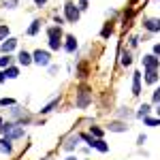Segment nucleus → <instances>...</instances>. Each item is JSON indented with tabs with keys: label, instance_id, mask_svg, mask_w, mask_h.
Instances as JSON below:
<instances>
[{
	"label": "nucleus",
	"instance_id": "f257e3e1",
	"mask_svg": "<svg viewBox=\"0 0 160 160\" xmlns=\"http://www.w3.org/2000/svg\"><path fill=\"white\" fill-rule=\"evenodd\" d=\"M0 132H4L9 139H19V137H24V128L13 126V124H4V126H0Z\"/></svg>",
	"mask_w": 160,
	"mask_h": 160
},
{
	"label": "nucleus",
	"instance_id": "f03ea898",
	"mask_svg": "<svg viewBox=\"0 0 160 160\" xmlns=\"http://www.w3.org/2000/svg\"><path fill=\"white\" fill-rule=\"evenodd\" d=\"M32 62H37L38 66H47V64L51 62V56H49V51L37 49L34 53H32Z\"/></svg>",
	"mask_w": 160,
	"mask_h": 160
},
{
	"label": "nucleus",
	"instance_id": "7ed1b4c3",
	"mask_svg": "<svg viewBox=\"0 0 160 160\" xmlns=\"http://www.w3.org/2000/svg\"><path fill=\"white\" fill-rule=\"evenodd\" d=\"M49 47L51 49L60 47V28H49Z\"/></svg>",
	"mask_w": 160,
	"mask_h": 160
},
{
	"label": "nucleus",
	"instance_id": "20e7f679",
	"mask_svg": "<svg viewBox=\"0 0 160 160\" xmlns=\"http://www.w3.org/2000/svg\"><path fill=\"white\" fill-rule=\"evenodd\" d=\"M64 13H66V19L68 22H77V17H79V11H77V7H75L73 2H66Z\"/></svg>",
	"mask_w": 160,
	"mask_h": 160
},
{
	"label": "nucleus",
	"instance_id": "39448f33",
	"mask_svg": "<svg viewBox=\"0 0 160 160\" xmlns=\"http://www.w3.org/2000/svg\"><path fill=\"white\" fill-rule=\"evenodd\" d=\"M158 64H160V60L156 58V56H145V58H143V66H145L148 71H156Z\"/></svg>",
	"mask_w": 160,
	"mask_h": 160
},
{
	"label": "nucleus",
	"instance_id": "423d86ee",
	"mask_svg": "<svg viewBox=\"0 0 160 160\" xmlns=\"http://www.w3.org/2000/svg\"><path fill=\"white\" fill-rule=\"evenodd\" d=\"M88 100H90V90H88V88H81V90H79V100H77V105H79V107H86Z\"/></svg>",
	"mask_w": 160,
	"mask_h": 160
},
{
	"label": "nucleus",
	"instance_id": "0eeeda50",
	"mask_svg": "<svg viewBox=\"0 0 160 160\" xmlns=\"http://www.w3.org/2000/svg\"><path fill=\"white\" fill-rule=\"evenodd\" d=\"M132 94H135V96L141 94V73L132 75Z\"/></svg>",
	"mask_w": 160,
	"mask_h": 160
},
{
	"label": "nucleus",
	"instance_id": "6e6552de",
	"mask_svg": "<svg viewBox=\"0 0 160 160\" xmlns=\"http://www.w3.org/2000/svg\"><path fill=\"white\" fill-rule=\"evenodd\" d=\"M15 45H17V41H15V38H7V41L2 43V53H4V56H9V53L15 49Z\"/></svg>",
	"mask_w": 160,
	"mask_h": 160
},
{
	"label": "nucleus",
	"instance_id": "1a4fd4ad",
	"mask_svg": "<svg viewBox=\"0 0 160 160\" xmlns=\"http://www.w3.org/2000/svg\"><path fill=\"white\" fill-rule=\"evenodd\" d=\"M145 28H148L149 32H158L160 30V19H149V22H145Z\"/></svg>",
	"mask_w": 160,
	"mask_h": 160
},
{
	"label": "nucleus",
	"instance_id": "9d476101",
	"mask_svg": "<svg viewBox=\"0 0 160 160\" xmlns=\"http://www.w3.org/2000/svg\"><path fill=\"white\" fill-rule=\"evenodd\" d=\"M11 149H13V145H11V139H9V137H7V139H0V152H7V154H9Z\"/></svg>",
	"mask_w": 160,
	"mask_h": 160
},
{
	"label": "nucleus",
	"instance_id": "9b49d317",
	"mask_svg": "<svg viewBox=\"0 0 160 160\" xmlns=\"http://www.w3.org/2000/svg\"><path fill=\"white\" fill-rule=\"evenodd\" d=\"M30 62H32V56H30L28 51H22V53H19V64H24V66H28Z\"/></svg>",
	"mask_w": 160,
	"mask_h": 160
},
{
	"label": "nucleus",
	"instance_id": "f8f14e48",
	"mask_svg": "<svg viewBox=\"0 0 160 160\" xmlns=\"http://www.w3.org/2000/svg\"><path fill=\"white\" fill-rule=\"evenodd\" d=\"M126 128H128V126H124L122 122H113V124L109 126V130H113V132H124Z\"/></svg>",
	"mask_w": 160,
	"mask_h": 160
},
{
	"label": "nucleus",
	"instance_id": "ddd939ff",
	"mask_svg": "<svg viewBox=\"0 0 160 160\" xmlns=\"http://www.w3.org/2000/svg\"><path fill=\"white\" fill-rule=\"evenodd\" d=\"M94 148L98 149V152H109V145H107L102 139H96V141H94Z\"/></svg>",
	"mask_w": 160,
	"mask_h": 160
},
{
	"label": "nucleus",
	"instance_id": "4468645a",
	"mask_svg": "<svg viewBox=\"0 0 160 160\" xmlns=\"http://www.w3.org/2000/svg\"><path fill=\"white\" fill-rule=\"evenodd\" d=\"M77 49V41L75 37H66V51H75Z\"/></svg>",
	"mask_w": 160,
	"mask_h": 160
},
{
	"label": "nucleus",
	"instance_id": "2eb2a0df",
	"mask_svg": "<svg viewBox=\"0 0 160 160\" xmlns=\"http://www.w3.org/2000/svg\"><path fill=\"white\" fill-rule=\"evenodd\" d=\"M145 81H148V83H156V81H158V73H156V71H148Z\"/></svg>",
	"mask_w": 160,
	"mask_h": 160
},
{
	"label": "nucleus",
	"instance_id": "dca6fc26",
	"mask_svg": "<svg viewBox=\"0 0 160 160\" xmlns=\"http://www.w3.org/2000/svg\"><path fill=\"white\" fill-rule=\"evenodd\" d=\"M17 75H19V71H17L15 66H9V68H7V77H9V79H15Z\"/></svg>",
	"mask_w": 160,
	"mask_h": 160
},
{
	"label": "nucleus",
	"instance_id": "f3484780",
	"mask_svg": "<svg viewBox=\"0 0 160 160\" xmlns=\"http://www.w3.org/2000/svg\"><path fill=\"white\" fill-rule=\"evenodd\" d=\"M38 28H41V22H32V26L28 28V34H37Z\"/></svg>",
	"mask_w": 160,
	"mask_h": 160
},
{
	"label": "nucleus",
	"instance_id": "a211bd4d",
	"mask_svg": "<svg viewBox=\"0 0 160 160\" xmlns=\"http://www.w3.org/2000/svg\"><path fill=\"white\" fill-rule=\"evenodd\" d=\"M148 113H149V105H143V107L139 109V113H137V115H139V118H148Z\"/></svg>",
	"mask_w": 160,
	"mask_h": 160
},
{
	"label": "nucleus",
	"instance_id": "6ab92c4d",
	"mask_svg": "<svg viewBox=\"0 0 160 160\" xmlns=\"http://www.w3.org/2000/svg\"><path fill=\"white\" fill-rule=\"evenodd\" d=\"M56 105H58V98H56V100H51V102H49V105H47V107H45V109H41V113H49V111L53 109Z\"/></svg>",
	"mask_w": 160,
	"mask_h": 160
},
{
	"label": "nucleus",
	"instance_id": "aec40b11",
	"mask_svg": "<svg viewBox=\"0 0 160 160\" xmlns=\"http://www.w3.org/2000/svg\"><path fill=\"white\" fill-rule=\"evenodd\" d=\"M145 124L148 126H160V120H156V118H145Z\"/></svg>",
	"mask_w": 160,
	"mask_h": 160
},
{
	"label": "nucleus",
	"instance_id": "412c9836",
	"mask_svg": "<svg viewBox=\"0 0 160 160\" xmlns=\"http://www.w3.org/2000/svg\"><path fill=\"white\" fill-rule=\"evenodd\" d=\"M130 62H132L130 53H124V56H122V64H124V66H130Z\"/></svg>",
	"mask_w": 160,
	"mask_h": 160
},
{
	"label": "nucleus",
	"instance_id": "4be33fe9",
	"mask_svg": "<svg viewBox=\"0 0 160 160\" xmlns=\"http://www.w3.org/2000/svg\"><path fill=\"white\" fill-rule=\"evenodd\" d=\"M7 105H15L13 98H0V107H7Z\"/></svg>",
	"mask_w": 160,
	"mask_h": 160
},
{
	"label": "nucleus",
	"instance_id": "5701e85b",
	"mask_svg": "<svg viewBox=\"0 0 160 160\" xmlns=\"http://www.w3.org/2000/svg\"><path fill=\"white\" fill-rule=\"evenodd\" d=\"M92 135H94V137H98V139H100V137H102V128L94 126V128H92Z\"/></svg>",
	"mask_w": 160,
	"mask_h": 160
},
{
	"label": "nucleus",
	"instance_id": "b1692460",
	"mask_svg": "<svg viewBox=\"0 0 160 160\" xmlns=\"http://www.w3.org/2000/svg\"><path fill=\"white\" fill-rule=\"evenodd\" d=\"M4 37H9V28L7 26H0V38H4Z\"/></svg>",
	"mask_w": 160,
	"mask_h": 160
},
{
	"label": "nucleus",
	"instance_id": "393cba45",
	"mask_svg": "<svg viewBox=\"0 0 160 160\" xmlns=\"http://www.w3.org/2000/svg\"><path fill=\"white\" fill-rule=\"evenodd\" d=\"M9 64H11V58H9V56L0 58V66H9Z\"/></svg>",
	"mask_w": 160,
	"mask_h": 160
},
{
	"label": "nucleus",
	"instance_id": "a878e982",
	"mask_svg": "<svg viewBox=\"0 0 160 160\" xmlns=\"http://www.w3.org/2000/svg\"><path fill=\"white\" fill-rule=\"evenodd\" d=\"M77 141H79V139H77V137H75V139H71V141H68V143H66V148L71 149V148H73V145H77Z\"/></svg>",
	"mask_w": 160,
	"mask_h": 160
},
{
	"label": "nucleus",
	"instance_id": "bb28decb",
	"mask_svg": "<svg viewBox=\"0 0 160 160\" xmlns=\"http://www.w3.org/2000/svg\"><path fill=\"white\" fill-rule=\"evenodd\" d=\"M154 100H156V102H160V88L154 92Z\"/></svg>",
	"mask_w": 160,
	"mask_h": 160
},
{
	"label": "nucleus",
	"instance_id": "cd10ccee",
	"mask_svg": "<svg viewBox=\"0 0 160 160\" xmlns=\"http://www.w3.org/2000/svg\"><path fill=\"white\" fill-rule=\"evenodd\" d=\"M109 34H111V26H107V28L102 30V37H109Z\"/></svg>",
	"mask_w": 160,
	"mask_h": 160
},
{
	"label": "nucleus",
	"instance_id": "c85d7f7f",
	"mask_svg": "<svg viewBox=\"0 0 160 160\" xmlns=\"http://www.w3.org/2000/svg\"><path fill=\"white\" fill-rule=\"evenodd\" d=\"M137 143H139V145H143V143H145V135L139 137V139H137Z\"/></svg>",
	"mask_w": 160,
	"mask_h": 160
},
{
	"label": "nucleus",
	"instance_id": "c756f323",
	"mask_svg": "<svg viewBox=\"0 0 160 160\" xmlns=\"http://www.w3.org/2000/svg\"><path fill=\"white\" fill-rule=\"evenodd\" d=\"M4 4H9V7H15V4H17V0H7Z\"/></svg>",
	"mask_w": 160,
	"mask_h": 160
},
{
	"label": "nucleus",
	"instance_id": "7c9ffc66",
	"mask_svg": "<svg viewBox=\"0 0 160 160\" xmlns=\"http://www.w3.org/2000/svg\"><path fill=\"white\" fill-rule=\"evenodd\" d=\"M34 2H37L38 7H43V4H45V2H47V0H34Z\"/></svg>",
	"mask_w": 160,
	"mask_h": 160
},
{
	"label": "nucleus",
	"instance_id": "2f4dec72",
	"mask_svg": "<svg viewBox=\"0 0 160 160\" xmlns=\"http://www.w3.org/2000/svg\"><path fill=\"white\" fill-rule=\"evenodd\" d=\"M4 77H7V73H2V71H0V81H4Z\"/></svg>",
	"mask_w": 160,
	"mask_h": 160
},
{
	"label": "nucleus",
	"instance_id": "473e14b6",
	"mask_svg": "<svg viewBox=\"0 0 160 160\" xmlns=\"http://www.w3.org/2000/svg\"><path fill=\"white\" fill-rule=\"evenodd\" d=\"M154 51H156V53L160 56V45H156V47H154Z\"/></svg>",
	"mask_w": 160,
	"mask_h": 160
},
{
	"label": "nucleus",
	"instance_id": "72a5a7b5",
	"mask_svg": "<svg viewBox=\"0 0 160 160\" xmlns=\"http://www.w3.org/2000/svg\"><path fill=\"white\" fill-rule=\"evenodd\" d=\"M66 160H75V158H73V156H71V158H66Z\"/></svg>",
	"mask_w": 160,
	"mask_h": 160
},
{
	"label": "nucleus",
	"instance_id": "f704fd0d",
	"mask_svg": "<svg viewBox=\"0 0 160 160\" xmlns=\"http://www.w3.org/2000/svg\"><path fill=\"white\" fill-rule=\"evenodd\" d=\"M0 124H2V118H0Z\"/></svg>",
	"mask_w": 160,
	"mask_h": 160
},
{
	"label": "nucleus",
	"instance_id": "c9c22d12",
	"mask_svg": "<svg viewBox=\"0 0 160 160\" xmlns=\"http://www.w3.org/2000/svg\"><path fill=\"white\" fill-rule=\"evenodd\" d=\"M158 113H160V107H158Z\"/></svg>",
	"mask_w": 160,
	"mask_h": 160
}]
</instances>
